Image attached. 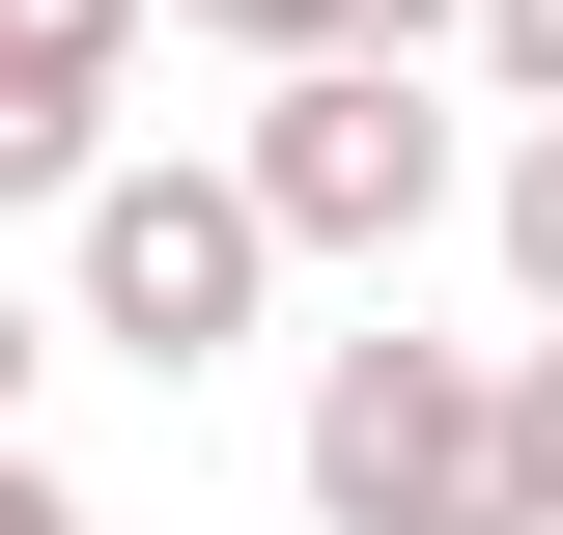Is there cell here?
<instances>
[{
    "label": "cell",
    "mask_w": 563,
    "mask_h": 535,
    "mask_svg": "<svg viewBox=\"0 0 563 535\" xmlns=\"http://www.w3.org/2000/svg\"><path fill=\"white\" fill-rule=\"evenodd\" d=\"M169 29H225L254 85H422V29H479V0H169Z\"/></svg>",
    "instance_id": "obj_5"
},
{
    "label": "cell",
    "mask_w": 563,
    "mask_h": 535,
    "mask_svg": "<svg viewBox=\"0 0 563 535\" xmlns=\"http://www.w3.org/2000/svg\"><path fill=\"white\" fill-rule=\"evenodd\" d=\"M0 535H85V479H29V451H0Z\"/></svg>",
    "instance_id": "obj_9"
},
{
    "label": "cell",
    "mask_w": 563,
    "mask_h": 535,
    "mask_svg": "<svg viewBox=\"0 0 563 535\" xmlns=\"http://www.w3.org/2000/svg\"><path fill=\"white\" fill-rule=\"evenodd\" d=\"M225 198H254L282 254H366V282H395L422 226L479 198V170H451V113H422V85H254V141H225Z\"/></svg>",
    "instance_id": "obj_3"
},
{
    "label": "cell",
    "mask_w": 563,
    "mask_h": 535,
    "mask_svg": "<svg viewBox=\"0 0 563 535\" xmlns=\"http://www.w3.org/2000/svg\"><path fill=\"white\" fill-rule=\"evenodd\" d=\"M310 535H536L507 479V338H395L366 310L310 367Z\"/></svg>",
    "instance_id": "obj_1"
},
{
    "label": "cell",
    "mask_w": 563,
    "mask_h": 535,
    "mask_svg": "<svg viewBox=\"0 0 563 535\" xmlns=\"http://www.w3.org/2000/svg\"><path fill=\"white\" fill-rule=\"evenodd\" d=\"M479 85H507V113H563V0H479Z\"/></svg>",
    "instance_id": "obj_8"
},
{
    "label": "cell",
    "mask_w": 563,
    "mask_h": 535,
    "mask_svg": "<svg viewBox=\"0 0 563 535\" xmlns=\"http://www.w3.org/2000/svg\"><path fill=\"white\" fill-rule=\"evenodd\" d=\"M254 310H282V226L225 198V170H141V141H113V170H85V338L198 395V367H225Z\"/></svg>",
    "instance_id": "obj_2"
},
{
    "label": "cell",
    "mask_w": 563,
    "mask_h": 535,
    "mask_svg": "<svg viewBox=\"0 0 563 535\" xmlns=\"http://www.w3.org/2000/svg\"><path fill=\"white\" fill-rule=\"evenodd\" d=\"M479 226H507V310L563 338V113H536V141H507V170H479Z\"/></svg>",
    "instance_id": "obj_6"
},
{
    "label": "cell",
    "mask_w": 563,
    "mask_h": 535,
    "mask_svg": "<svg viewBox=\"0 0 563 535\" xmlns=\"http://www.w3.org/2000/svg\"><path fill=\"white\" fill-rule=\"evenodd\" d=\"M507 479H536V535H563V338H507Z\"/></svg>",
    "instance_id": "obj_7"
},
{
    "label": "cell",
    "mask_w": 563,
    "mask_h": 535,
    "mask_svg": "<svg viewBox=\"0 0 563 535\" xmlns=\"http://www.w3.org/2000/svg\"><path fill=\"white\" fill-rule=\"evenodd\" d=\"M29 367H57V338H29V310H0V423H29Z\"/></svg>",
    "instance_id": "obj_10"
},
{
    "label": "cell",
    "mask_w": 563,
    "mask_h": 535,
    "mask_svg": "<svg viewBox=\"0 0 563 535\" xmlns=\"http://www.w3.org/2000/svg\"><path fill=\"white\" fill-rule=\"evenodd\" d=\"M141 29H169V0H0V198H57V226H85V170H113V85H141Z\"/></svg>",
    "instance_id": "obj_4"
}]
</instances>
